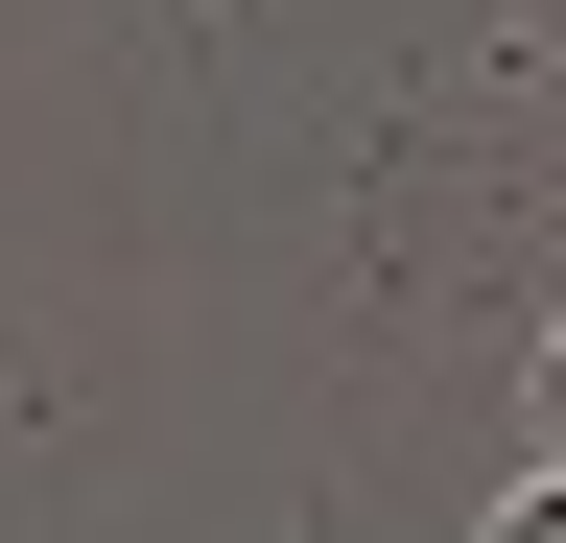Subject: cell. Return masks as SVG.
Here are the masks:
<instances>
[{"label":"cell","mask_w":566,"mask_h":543,"mask_svg":"<svg viewBox=\"0 0 566 543\" xmlns=\"http://www.w3.org/2000/svg\"><path fill=\"white\" fill-rule=\"evenodd\" d=\"M495 543H566V497H543V472H520V497H495Z\"/></svg>","instance_id":"6da1fadb"}]
</instances>
